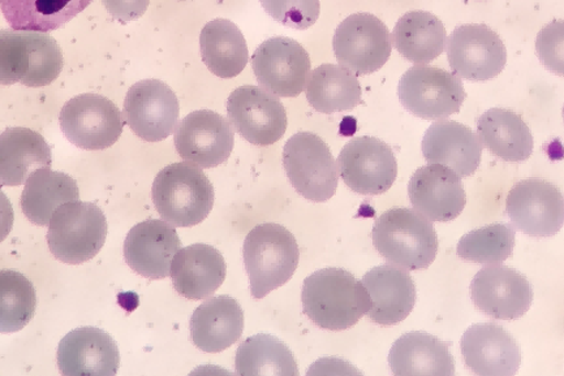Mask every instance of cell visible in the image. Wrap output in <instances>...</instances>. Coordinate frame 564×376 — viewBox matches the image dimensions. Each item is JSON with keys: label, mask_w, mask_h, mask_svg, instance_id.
<instances>
[{"label": "cell", "mask_w": 564, "mask_h": 376, "mask_svg": "<svg viewBox=\"0 0 564 376\" xmlns=\"http://www.w3.org/2000/svg\"><path fill=\"white\" fill-rule=\"evenodd\" d=\"M303 308L314 324L345 331L366 316L370 301L362 283L343 268H324L304 280Z\"/></svg>", "instance_id": "6da1fadb"}, {"label": "cell", "mask_w": 564, "mask_h": 376, "mask_svg": "<svg viewBox=\"0 0 564 376\" xmlns=\"http://www.w3.org/2000/svg\"><path fill=\"white\" fill-rule=\"evenodd\" d=\"M371 237L384 259L410 272L430 267L437 257V232L416 210L394 208L383 212L376 220Z\"/></svg>", "instance_id": "7a4b0ae2"}, {"label": "cell", "mask_w": 564, "mask_h": 376, "mask_svg": "<svg viewBox=\"0 0 564 376\" xmlns=\"http://www.w3.org/2000/svg\"><path fill=\"white\" fill-rule=\"evenodd\" d=\"M152 197L164 222L187 229L209 217L216 195L202 168L182 162L164 167L156 175Z\"/></svg>", "instance_id": "3957f363"}, {"label": "cell", "mask_w": 564, "mask_h": 376, "mask_svg": "<svg viewBox=\"0 0 564 376\" xmlns=\"http://www.w3.org/2000/svg\"><path fill=\"white\" fill-rule=\"evenodd\" d=\"M63 53L52 35L31 31H0V85L46 87L58 79Z\"/></svg>", "instance_id": "277c9868"}, {"label": "cell", "mask_w": 564, "mask_h": 376, "mask_svg": "<svg viewBox=\"0 0 564 376\" xmlns=\"http://www.w3.org/2000/svg\"><path fill=\"white\" fill-rule=\"evenodd\" d=\"M242 257L251 281V294L256 300H261L294 276L300 251L295 236L288 229L265 223L248 233Z\"/></svg>", "instance_id": "5b68a950"}, {"label": "cell", "mask_w": 564, "mask_h": 376, "mask_svg": "<svg viewBox=\"0 0 564 376\" xmlns=\"http://www.w3.org/2000/svg\"><path fill=\"white\" fill-rule=\"evenodd\" d=\"M107 237V220L90 202H68L56 209L50 220L47 243L56 259L82 265L101 252Z\"/></svg>", "instance_id": "8992f818"}, {"label": "cell", "mask_w": 564, "mask_h": 376, "mask_svg": "<svg viewBox=\"0 0 564 376\" xmlns=\"http://www.w3.org/2000/svg\"><path fill=\"white\" fill-rule=\"evenodd\" d=\"M283 167L292 187L305 200L326 202L337 191V163L330 147L317 134L300 132L285 142Z\"/></svg>", "instance_id": "52a82bcc"}, {"label": "cell", "mask_w": 564, "mask_h": 376, "mask_svg": "<svg viewBox=\"0 0 564 376\" xmlns=\"http://www.w3.org/2000/svg\"><path fill=\"white\" fill-rule=\"evenodd\" d=\"M398 97L413 115L440 120L459 112L467 95L458 76L437 67L415 66L399 81Z\"/></svg>", "instance_id": "ba28073f"}, {"label": "cell", "mask_w": 564, "mask_h": 376, "mask_svg": "<svg viewBox=\"0 0 564 376\" xmlns=\"http://www.w3.org/2000/svg\"><path fill=\"white\" fill-rule=\"evenodd\" d=\"M59 122L64 136L84 151H105L116 145L124 128L118 106L98 95L69 99L63 106Z\"/></svg>", "instance_id": "9c48e42d"}, {"label": "cell", "mask_w": 564, "mask_h": 376, "mask_svg": "<svg viewBox=\"0 0 564 376\" xmlns=\"http://www.w3.org/2000/svg\"><path fill=\"white\" fill-rule=\"evenodd\" d=\"M333 48L341 67L357 76L375 74L390 59V32L377 16L355 13L335 31Z\"/></svg>", "instance_id": "30bf717a"}, {"label": "cell", "mask_w": 564, "mask_h": 376, "mask_svg": "<svg viewBox=\"0 0 564 376\" xmlns=\"http://www.w3.org/2000/svg\"><path fill=\"white\" fill-rule=\"evenodd\" d=\"M227 115L242 139L256 146H270L288 131V112L274 95L246 85L234 90L227 101Z\"/></svg>", "instance_id": "8fae6325"}, {"label": "cell", "mask_w": 564, "mask_h": 376, "mask_svg": "<svg viewBox=\"0 0 564 376\" xmlns=\"http://www.w3.org/2000/svg\"><path fill=\"white\" fill-rule=\"evenodd\" d=\"M252 68L257 81L269 93L295 98L303 93L308 82L311 58L295 40L274 37L256 49Z\"/></svg>", "instance_id": "7c38bea8"}, {"label": "cell", "mask_w": 564, "mask_h": 376, "mask_svg": "<svg viewBox=\"0 0 564 376\" xmlns=\"http://www.w3.org/2000/svg\"><path fill=\"white\" fill-rule=\"evenodd\" d=\"M447 60L454 75L468 81H488L502 74L507 63L503 41L482 24L456 27L447 41Z\"/></svg>", "instance_id": "4fadbf2b"}, {"label": "cell", "mask_w": 564, "mask_h": 376, "mask_svg": "<svg viewBox=\"0 0 564 376\" xmlns=\"http://www.w3.org/2000/svg\"><path fill=\"white\" fill-rule=\"evenodd\" d=\"M338 166L346 186L362 196L387 193L398 176L394 152L376 137L349 141L341 148Z\"/></svg>", "instance_id": "5bb4252c"}, {"label": "cell", "mask_w": 564, "mask_h": 376, "mask_svg": "<svg viewBox=\"0 0 564 376\" xmlns=\"http://www.w3.org/2000/svg\"><path fill=\"white\" fill-rule=\"evenodd\" d=\"M506 211L513 225L531 237H552L564 222L561 190L542 179H527L513 186Z\"/></svg>", "instance_id": "9a60e30c"}, {"label": "cell", "mask_w": 564, "mask_h": 376, "mask_svg": "<svg viewBox=\"0 0 564 376\" xmlns=\"http://www.w3.org/2000/svg\"><path fill=\"white\" fill-rule=\"evenodd\" d=\"M181 106L173 89L160 80H142L128 90L124 118L135 136L148 142L166 140L178 124Z\"/></svg>", "instance_id": "2e32d148"}, {"label": "cell", "mask_w": 564, "mask_h": 376, "mask_svg": "<svg viewBox=\"0 0 564 376\" xmlns=\"http://www.w3.org/2000/svg\"><path fill=\"white\" fill-rule=\"evenodd\" d=\"M175 147L184 161L199 168L223 165L232 153L235 132L228 120L210 110L191 112L178 124Z\"/></svg>", "instance_id": "e0dca14e"}, {"label": "cell", "mask_w": 564, "mask_h": 376, "mask_svg": "<svg viewBox=\"0 0 564 376\" xmlns=\"http://www.w3.org/2000/svg\"><path fill=\"white\" fill-rule=\"evenodd\" d=\"M470 297L478 310L499 321H516L533 302V288L517 269L498 265L480 269L470 283Z\"/></svg>", "instance_id": "ac0fdd59"}, {"label": "cell", "mask_w": 564, "mask_h": 376, "mask_svg": "<svg viewBox=\"0 0 564 376\" xmlns=\"http://www.w3.org/2000/svg\"><path fill=\"white\" fill-rule=\"evenodd\" d=\"M182 241L173 225L149 219L134 225L124 241V258L134 273L147 279L167 278Z\"/></svg>", "instance_id": "d6986e66"}, {"label": "cell", "mask_w": 564, "mask_h": 376, "mask_svg": "<svg viewBox=\"0 0 564 376\" xmlns=\"http://www.w3.org/2000/svg\"><path fill=\"white\" fill-rule=\"evenodd\" d=\"M409 196L413 208L433 222H452L466 208L460 177L442 165H427L412 175Z\"/></svg>", "instance_id": "ffe728a7"}, {"label": "cell", "mask_w": 564, "mask_h": 376, "mask_svg": "<svg viewBox=\"0 0 564 376\" xmlns=\"http://www.w3.org/2000/svg\"><path fill=\"white\" fill-rule=\"evenodd\" d=\"M462 354L469 371L481 376L517 375L521 365L517 340L496 323L469 328L462 338Z\"/></svg>", "instance_id": "44dd1931"}, {"label": "cell", "mask_w": 564, "mask_h": 376, "mask_svg": "<svg viewBox=\"0 0 564 376\" xmlns=\"http://www.w3.org/2000/svg\"><path fill=\"white\" fill-rule=\"evenodd\" d=\"M58 366L63 375H116L120 366L118 345L109 333L82 328L64 336L58 347Z\"/></svg>", "instance_id": "7402d4cb"}, {"label": "cell", "mask_w": 564, "mask_h": 376, "mask_svg": "<svg viewBox=\"0 0 564 376\" xmlns=\"http://www.w3.org/2000/svg\"><path fill=\"white\" fill-rule=\"evenodd\" d=\"M370 309L368 317L380 325H394L411 314L416 303V286L409 273L390 265L371 268L361 280Z\"/></svg>", "instance_id": "603a6c76"}, {"label": "cell", "mask_w": 564, "mask_h": 376, "mask_svg": "<svg viewBox=\"0 0 564 376\" xmlns=\"http://www.w3.org/2000/svg\"><path fill=\"white\" fill-rule=\"evenodd\" d=\"M421 147L427 163L453 169L459 177L473 176L481 163L482 145L477 134L453 120L432 124Z\"/></svg>", "instance_id": "cb8c5ba5"}, {"label": "cell", "mask_w": 564, "mask_h": 376, "mask_svg": "<svg viewBox=\"0 0 564 376\" xmlns=\"http://www.w3.org/2000/svg\"><path fill=\"white\" fill-rule=\"evenodd\" d=\"M224 255L216 247L195 244L178 251L170 275L176 292L188 300H204L216 294L226 279Z\"/></svg>", "instance_id": "d4e9b609"}, {"label": "cell", "mask_w": 564, "mask_h": 376, "mask_svg": "<svg viewBox=\"0 0 564 376\" xmlns=\"http://www.w3.org/2000/svg\"><path fill=\"white\" fill-rule=\"evenodd\" d=\"M192 342L205 353H220L237 344L245 331V311L230 296L213 297L191 318Z\"/></svg>", "instance_id": "484cf974"}, {"label": "cell", "mask_w": 564, "mask_h": 376, "mask_svg": "<svg viewBox=\"0 0 564 376\" xmlns=\"http://www.w3.org/2000/svg\"><path fill=\"white\" fill-rule=\"evenodd\" d=\"M46 140L30 128H9L0 133V186H23L41 168L52 167Z\"/></svg>", "instance_id": "4316f807"}, {"label": "cell", "mask_w": 564, "mask_h": 376, "mask_svg": "<svg viewBox=\"0 0 564 376\" xmlns=\"http://www.w3.org/2000/svg\"><path fill=\"white\" fill-rule=\"evenodd\" d=\"M391 372L398 376H454L455 360L448 344L426 332L405 333L391 346Z\"/></svg>", "instance_id": "83f0119b"}, {"label": "cell", "mask_w": 564, "mask_h": 376, "mask_svg": "<svg viewBox=\"0 0 564 376\" xmlns=\"http://www.w3.org/2000/svg\"><path fill=\"white\" fill-rule=\"evenodd\" d=\"M477 137L492 155L505 162H524L533 153L530 128L511 110L497 108L485 112L477 120Z\"/></svg>", "instance_id": "f1b7e54d"}, {"label": "cell", "mask_w": 564, "mask_h": 376, "mask_svg": "<svg viewBox=\"0 0 564 376\" xmlns=\"http://www.w3.org/2000/svg\"><path fill=\"white\" fill-rule=\"evenodd\" d=\"M203 60L213 75L232 79L247 67L249 53L245 35L230 20L217 19L199 34Z\"/></svg>", "instance_id": "f546056e"}, {"label": "cell", "mask_w": 564, "mask_h": 376, "mask_svg": "<svg viewBox=\"0 0 564 376\" xmlns=\"http://www.w3.org/2000/svg\"><path fill=\"white\" fill-rule=\"evenodd\" d=\"M95 0H0L13 31L48 33L61 30Z\"/></svg>", "instance_id": "4dcf8cb0"}, {"label": "cell", "mask_w": 564, "mask_h": 376, "mask_svg": "<svg viewBox=\"0 0 564 376\" xmlns=\"http://www.w3.org/2000/svg\"><path fill=\"white\" fill-rule=\"evenodd\" d=\"M80 200L77 183L67 174L41 168L30 176L21 196V209L35 225L50 224L62 204Z\"/></svg>", "instance_id": "1f68e13d"}, {"label": "cell", "mask_w": 564, "mask_h": 376, "mask_svg": "<svg viewBox=\"0 0 564 376\" xmlns=\"http://www.w3.org/2000/svg\"><path fill=\"white\" fill-rule=\"evenodd\" d=\"M398 53L415 64H427L445 52L446 27L426 11H412L398 20L392 32Z\"/></svg>", "instance_id": "d6a6232c"}, {"label": "cell", "mask_w": 564, "mask_h": 376, "mask_svg": "<svg viewBox=\"0 0 564 376\" xmlns=\"http://www.w3.org/2000/svg\"><path fill=\"white\" fill-rule=\"evenodd\" d=\"M306 99L321 113L351 111L361 103V87L356 76L337 64H323L311 73Z\"/></svg>", "instance_id": "836d02e7"}, {"label": "cell", "mask_w": 564, "mask_h": 376, "mask_svg": "<svg viewBox=\"0 0 564 376\" xmlns=\"http://www.w3.org/2000/svg\"><path fill=\"white\" fill-rule=\"evenodd\" d=\"M235 368L238 375L297 376L299 367L290 347L275 336L256 335L239 346Z\"/></svg>", "instance_id": "e575fe53"}, {"label": "cell", "mask_w": 564, "mask_h": 376, "mask_svg": "<svg viewBox=\"0 0 564 376\" xmlns=\"http://www.w3.org/2000/svg\"><path fill=\"white\" fill-rule=\"evenodd\" d=\"M37 308V295L31 280L13 269L0 272V333L23 330Z\"/></svg>", "instance_id": "d590c367"}, {"label": "cell", "mask_w": 564, "mask_h": 376, "mask_svg": "<svg viewBox=\"0 0 564 376\" xmlns=\"http://www.w3.org/2000/svg\"><path fill=\"white\" fill-rule=\"evenodd\" d=\"M517 231L510 224L485 225L464 235L458 244V255L475 264H501L511 257L516 247Z\"/></svg>", "instance_id": "8d00e7d4"}, {"label": "cell", "mask_w": 564, "mask_h": 376, "mask_svg": "<svg viewBox=\"0 0 564 376\" xmlns=\"http://www.w3.org/2000/svg\"><path fill=\"white\" fill-rule=\"evenodd\" d=\"M268 15L278 23L305 31L317 23L319 18V0H260Z\"/></svg>", "instance_id": "74e56055"}, {"label": "cell", "mask_w": 564, "mask_h": 376, "mask_svg": "<svg viewBox=\"0 0 564 376\" xmlns=\"http://www.w3.org/2000/svg\"><path fill=\"white\" fill-rule=\"evenodd\" d=\"M102 3L113 19L127 24L144 16L150 0H102Z\"/></svg>", "instance_id": "f35d334b"}, {"label": "cell", "mask_w": 564, "mask_h": 376, "mask_svg": "<svg viewBox=\"0 0 564 376\" xmlns=\"http://www.w3.org/2000/svg\"><path fill=\"white\" fill-rule=\"evenodd\" d=\"M15 220V212H13L12 203L0 189V243L10 235Z\"/></svg>", "instance_id": "ab89813d"}, {"label": "cell", "mask_w": 564, "mask_h": 376, "mask_svg": "<svg viewBox=\"0 0 564 376\" xmlns=\"http://www.w3.org/2000/svg\"><path fill=\"white\" fill-rule=\"evenodd\" d=\"M181 2H184V0H181Z\"/></svg>", "instance_id": "60d3db41"}]
</instances>
